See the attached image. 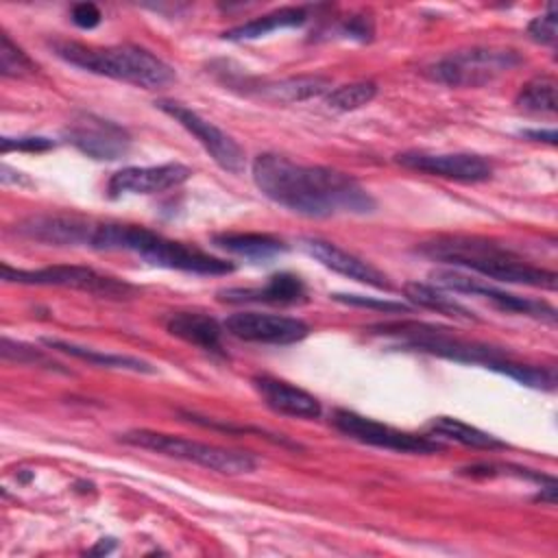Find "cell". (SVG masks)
Returning <instances> with one entry per match:
<instances>
[{
    "label": "cell",
    "mask_w": 558,
    "mask_h": 558,
    "mask_svg": "<svg viewBox=\"0 0 558 558\" xmlns=\"http://www.w3.org/2000/svg\"><path fill=\"white\" fill-rule=\"evenodd\" d=\"M0 41H2L0 44V72H2V76H24V74L35 72L33 59L22 48H17L7 33H2Z\"/></svg>",
    "instance_id": "cell-29"
},
{
    "label": "cell",
    "mask_w": 558,
    "mask_h": 558,
    "mask_svg": "<svg viewBox=\"0 0 558 558\" xmlns=\"http://www.w3.org/2000/svg\"><path fill=\"white\" fill-rule=\"evenodd\" d=\"M301 246L303 251L314 257L316 262H320L325 268L338 272V275H344L353 281H360V283H366V286H373L377 290H390V281L388 277L377 270L373 264L364 262L362 257L340 248L338 244L329 242V240H323V238H303L301 240Z\"/></svg>",
    "instance_id": "cell-17"
},
{
    "label": "cell",
    "mask_w": 558,
    "mask_h": 558,
    "mask_svg": "<svg viewBox=\"0 0 558 558\" xmlns=\"http://www.w3.org/2000/svg\"><path fill=\"white\" fill-rule=\"evenodd\" d=\"M377 96V85L371 81H355L340 85L327 94V105L338 111H353L368 105Z\"/></svg>",
    "instance_id": "cell-28"
},
{
    "label": "cell",
    "mask_w": 558,
    "mask_h": 558,
    "mask_svg": "<svg viewBox=\"0 0 558 558\" xmlns=\"http://www.w3.org/2000/svg\"><path fill=\"white\" fill-rule=\"evenodd\" d=\"M100 20H102V13L92 2H81V4L72 7V22L78 28H94L100 24Z\"/></svg>",
    "instance_id": "cell-34"
},
{
    "label": "cell",
    "mask_w": 558,
    "mask_h": 558,
    "mask_svg": "<svg viewBox=\"0 0 558 558\" xmlns=\"http://www.w3.org/2000/svg\"><path fill=\"white\" fill-rule=\"evenodd\" d=\"M556 105V78L547 74L530 78L517 94V107L527 113H554Z\"/></svg>",
    "instance_id": "cell-27"
},
{
    "label": "cell",
    "mask_w": 558,
    "mask_h": 558,
    "mask_svg": "<svg viewBox=\"0 0 558 558\" xmlns=\"http://www.w3.org/2000/svg\"><path fill=\"white\" fill-rule=\"evenodd\" d=\"M307 20V13L303 9L296 7H283L277 11H270L266 15H259L246 24H240L231 31L225 33V39L231 41H242V39H257L264 37L277 28H292V26H301Z\"/></svg>",
    "instance_id": "cell-25"
},
{
    "label": "cell",
    "mask_w": 558,
    "mask_h": 558,
    "mask_svg": "<svg viewBox=\"0 0 558 558\" xmlns=\"http://www.w3.org/2000/svg\"><path fill=\"white\" fill-rule=\"evenodd\" d=\"M397 161L403 168L425 172L432 177H442L460 183H480L490 179L493 163L475 153H425L410 150L399 153Z\"/></svg>",
    "instance_id": "cell-12"
},
{
    "label": "cell",
    "mask_w": 558,
    "mask_h": 558,
    "mask_svg": "<svg viewBox=\"0 0 558 558\" xmlns=\"http://www.w3.org/2000/svg\"><path fill=\"white\" fill-rule=\"evenodd\" d=\"M333 301H340L344 305H353V307H368V310H377L384 314H408L412 307L401 303V301H388V299H373V296H362V294H331Z\"/></svg>",
    "instance_id": "cell-30"
},
{
    "label": "cell",
    "mask_w": 558,
    "mask_h": 558,
    "mask_svg": "<svg viewBox=\"0 0 558 558\" xmlns=\"http://www.w3.org/2000/svg\"><path fill=\"white\" fill-rule=\"evenodd\" d=\"M255 187L275 205L307 218L362 216L375 211V198L351 174L262 153L251 163Z\"/></svg>",
    "instance_id": "cell-1"
},
{
    "label": "cell",
    "mask_w": 558,
    "mask_h": 558,
    "mask_svg": "<svg viewBox=\"0 0 558 558\" xmlns=\"http://www.w3.org/2000/svg\"><path fill=\"white\" fill-rule=\"evenodd\" d=\"M98 222L85 220L74 214H39L28 216L15 231L28 240L54 246H89Z\"/></svg>",
    "instance_id": "cell-15"
},
{
    "label": "cell",
    "mask_w": 558,
    "mask_h": 558,
    "mask_svg": "<svg viewBox=\"0 0 558 558\" xmlns=\"http://www.w3.org/2000/svg\"><path fill=\"white\" fill-rule=\"evenodd\" d=\"M120 440L137 449H148L168 458L194 462L203 469H209L222 475H244L257 466V460L248 451H235V449L190 440V438H181L163 432H153V429H131V432H124Z\"/></svg>",
    "instance_id": "cell-6"
},
{
    "label": "cell",
    "mask_w": 558,
    "mask_h": 558,
    "mask_svg": "<svg viewBox=\"0 0 558 558\" xmlns=\"http://www.w3.org/2000/svg\"><path fill=\"white\" fill-rule=\"evenodd\" d=\"M222 327L238 340L259 344H292L310 333V325L301 318L262 312H235L225 318Z\"/></svg>",
    "instance_id": "cell-11"
},
{
    "label": "cell",
    "mask_w": 558,
    "mask_h": 558,
    "mask_svg": "<svg viewBox=\"0 0 558 558\" xmlns=\"http://www.w3.org/2000/svg\"><path fill=\"white\" fill-rule=\"evenodd\" d=\"M155 105L166 116H170L174 122H179L190 135H194L198 140V144L209 153V157L225 172H231V174L244 172V166H246L244 150L231 135H227L214 122L205 120L201 113H196L194 109H190L177 100H157Z\"/></svg>",
    "instance_id": "cell-10"
},
{
    "label": "cell",
    "mask_w": 558,
    "mask_h": 558,
    "mask_svg": "<svg viewBox=\"0 0 558 558\" xmlns=\"http://www.w3.org/2000/svg\"><path fill=\"white\" fill-rule=\"evenodd\" d=\"M192 170L183 163H159V166H129L111 174L107 190L109 196L122 194H155L177 187L190 179Z\"/></svg>",
    "instance_id": "cell-16"
},
{
    "label": "cell",
    "mask_w": 558,
    "mask_h": 558,
    "mask_svg": "<svg viewBox=\"0 0 558 558\" xmlns=\"http://www.w3.org/2000/svg\"><path fill=\"white\" fill-rule=\"evenodd\" d=\"M375 333L392 336L401 342V347L423 351L429 355L447 357L462 364H477L490 371H497L501 375H508L517 379L519 384L532 386V388H554L556 379L554 373L530 366L523 362H517L508 351H501L497 347L458 338L445 327L416 323V320H397V323H379L373 327Z\"/></svg>",
    "instance_id": "cell-2"
},
{
    "label": "cell",
    "mask_w": 558,
    "mask_h": 558,
    "mask_svg": "<svg viewBox=\"0 0 558 558\" xmlns=\"http://www.w3.org/2000/svg\"><path fill=\"white\" fill-rule=\"evenodd\" d=\"M521 63L510 48H469L445 54L427 68V76L449 87H482Z\"/></svg>",
    "instance_id": "cell-7"
},
{
    "label": "cell",
    "mask_w": 558,
    "mask_h": 558,
    "mask_svg": "<svg viewBox=\"0 0 558 558\" xmlns=\"http://www.w3.org/2000/svg\"><path fill=\"white\" fill-rule=\"evenodd\" d=\"M403 292H405V299L416 307L432 310L436 314H442V316H449V318H456V320H462V323H477L480 320L469 307H464L453 296H447L445 292L436 290L434 286L410 281V283L403 286Z\"/></svg>",
    "instance_id": "cell-23"
},
{
    "label": "cell",
    "mask_w": 558,
    "mask_h": 558,
    "mask_svg": "<svg viewBox=\"0 0 558 558\" xmlns=\"http://www.w3.org/2000/svg\"><path fill=\"white\" fill-rule=\"evenodd\" d=\"M342 33L357 39V41H368L373 37V22L371 17L366 15H355V17H349L344 24H342Z\"/></svg>",
    "instance_id": "cell-35"
},
{
    "label": "cell",
    "mask_w": 558,
    "mask_h": 558,
    "mask_svg": "<svg viewBox=\"0 0 558 558\" xmlns=\"http://www.w3.org/2000/svg\"><path fill=\"white\" fill-rule=\"evenodd\" d=\"M65 140L92 159L113 161L126 155L131 140L129 133L105 118L81 113L65 129Z\"/></svg>",
    "instance_id": "cell-14"
},
{
    "label": "cell",
    "mask_w": 558,
    "mask_h": 558,
    "mask_svg": "<svg viewBox=\"0 0 558 558\" xmlns=\"http://www.w3.org/2000/svg\"><path fill=\"white\" fill-rule=\"evenodd\" d=\"M214 244L244 259H268L286 251V244L268 233H218L214 235Z\"/></svg>",
    "instance_id": "cell-24"
},
{
    "label": "cell",
    "mask_w": 558,
    "mask_h": 558,
    "mask_svg": "<svg viewBox=\"0 0 558 558\" xmlns=\"http://www.w3.org/2000/svg\"><path fill=\"white\" fill-rule=\"evenodd\" d=\"M429 432L434 436L460 442L464 447L484 449V451H495V449H506L508 447L497 436H493V434H488L484 429H477V427H473L469 423H462V421H458L453 416H438V418H434L429 423Z\"/></svg>",
    "instance_id": "cell-26"
},
{
    "label": "cell",
    "mask_w": 558,
    "mask_h": 558,
    "mask_svg": "<svg viewBox=\"0 0 558 558\" xmlns=\"http://www.w3.org/2000/svg\"><path fill=\"white\" fill-rule=\"evenodd\" d=\"M52 50L63 61L92 74L124 81L144 89H159L174 81V70L140 46H85L78 41H52Z\"/></svg>",
    "instance_id": "cell-5"
},
{
    "label": "cell",
    "mask_w": 558,
    "mask_h": 558,
    "mask_svg": "<svg viewBox=\"0 0 558 558\" xmlns=\"http://www.w3.org/2000/svg\"><path fill=\"white\" fill-rule=\"evenodd\" d=\"M432 279L447 288V290H456V292H466L471 296H484L490 303H495L499 310L510 312V314H523V316H532V318H541L547 323H556V310L545 303V301H536V299H527V296H519L506 290H499L495 286H488L480 279H473L460 270H434Z\"/></svg>",
    "instance_id": "cell-13"
},
{
    "label": "cell",
    "mask_w": 558,
    "mask_h": 558,
    "mask_svg": "<svg viewBox=\"0 0 558 558\" xmlns=\"http://www.w3.org/2000/svg\"><path fill=\"white\" fill-rule=\"evenodd\" d=\"M2 357L4 360H13V362H20V364H44L48 368H54L57 364H52L41 351H35L33 347L28 344H22V342H15L11 338H2Z\"/></svg>",
    "instance_id": "cell-31"
},
{
    "label": "cell",
    "mask_w": 558,
    "mask_h": 558,
    "mask_svg": "<svg viewBox=\"0 0 558 558\" xmlns=\"http://www.w3.org/2000/svg\"><path fill=\"white\" fill-rule=\"evenodd\" d=\"M54 142L48 137H2V153H11V150H31V153H41L52 148Z\"/></svg>",
    "instance_id": "cell-33"
},
{
    "label": "cell",
    "mask_w": 558,
    "mask_h": 558,
    "mask_svg": "<svg viewBox=\"0 0 558 558\" xmlns=\"http://www.w3.org/2000/svg\"><path fill=\"white\" fill-rule=\"evenodd\" d=\"M113 547H116L113 538H100V543L89 554H109Z\"/></svg>",
    "instance_id": "cell-37"
},
{
    "label": "cell",
    "mask_w": 558,
    "mask_h": 558,
    "mask_svg": "<svg viewBox=\"0 0 558 558\" xmlns=\"http://www.w3.org/2000/svg\"><path fill=\"white\" fill-rule=\"evenodd\" d=\"M253 386L262 401L277 414L294 416V418H318L320 416V403L314 395L277 379L272 375H257L253 377Z\"/></svg>",
    "instance_id": "cell-18"
},
{
    "label": "cell",
    "mask_w": 558,
    "mask_h": 558,
    "mask_svg": "<svg viewBox=\"0 0 558 558\" xmlns=\"http://www.w3.org/2000/svg\"><path fill=\"white\" fill-rule=\"evenodd\" d=\"M89 248L96 251H126L153 266L183 270L192 275H227L233 272V264L214 257L185 242L170 240L140 225H96Z\"/></svg>",
    "instance_id": "cell-4"
},
{
    "label": "cell",
    "mask_w": 558,
    "mask_h": 558,
    "mask_svg": "<svg viewBox=\"0 0 558 558\" xmlns=\"http://www.w3.org/2000/svg\"><path fill=\"white\" fill-rule=\"evenodd\" d=\"M331 423L336 425V429H340L344 436H349L357 442L379 447V449H388V451H397V453L427 456V453H436V451L445 449V445L438 438L429 436V434L403 432V429L384 425L379 421H373L368 416H362L357 412H351V410L333 412Z\"/></svg>",
    "instance_id": "cell-9"
},
{
    "label": "cell",
    "mask_w": 558,
    "mask_h": 558,
    "mask_svg": "<svg viewBox=\"0 0 558 558\" xmlns=\"http://www.w3.org/2000/svg\"><path fill=\"white\" fill-rule=\"evenodd\" d=\"M251 89H255L259 98L270 102H296V100H307L312 96L325 94L327 89H331V83L325 76H290V78L262 83Z\"/></svg>",
    "instance_id": "cell-22"
},
{
    "label": "cell",
    "mask_w": 558,
    "mask_h": 558,
    "mask_svg": "<svg viewBox=\"0 0 558 558\" xmlns=\"http://www.w3.org/2000/svg\"><path fill=\"white\" fill-rule=\"evenodd\" d=\"M44 344L48 349H54L59 353L72 355L76 360L96 364V366H105V368H120V371H133V373H155V366L146 360L133 357V355H120V353H105L92 347H83L76 342H68V340H59V338H44Z\"/></svg>",
    "instance_id": "cell-21"
},
{
    "label": "cell",
    "mask_w": 558,
    "mask_h": 558,
    "mask_svg": "<svg viewBox=\"0 0 558 558\" xmlns=\"http://www.w3.org/2000/svg\"><path fill=\"white\" fill-rule=\"evenodd\" d=\"M527 33L534 41H541V44H547L551 46L556 41V33H558V15H556V7L549 4L547 13L534 17L527 26Z\"/></svg>",
    "instance_id": "cell-32"
},
{
    "label": "cell",
    "mask_w": 558,
    "mask_h": 558,
    "mask_svg": "<svg viewBox=\"0 0 558 558\" xmlns=\"http://www.w3.org/2000/svg\"><path fill=\"white\" fill-rule=\"evenodd\" d=\"M220 301L227 303H272V305H294L307 299L305 283L292 272H277L268 277L262 288H225L218 292Z\"/></svg>",
    "instance_id": "cell-19"
},
{
    "label": "cell",
    "mask_w": 558,
    "mask_h": 558,
    "mask_svg": "<svg viewBox=\"0 0 558 558\" xmlns=\"http://www.w3.org/2000/svg\"><path fill=\"white\" fill-rule=\"evenodd\" d=\"M527 140L534 142H545V144H556V131L554 129H527L521 133Z\"/></svg>",
    "instance_id": "cell-36"
},
{
    "label": "cell",
    "mask_w": 558,
    "mask_h": 558,
    "mask_svg": "<svg viewBox=\"0 0 558 558\" xmlns=\"http://www.w3.org/2000/svg\"><path fill=\"white\" fill-rule=\"evenodd\" d=\"M2 279L7 283H22V286L72 288V290H83L89 294L111 296V299H122L133 290L129 283L116 277L102 275L87 266H70V264L46 266L35 270H24V268H13L9 264H2Z\"/></svg>",
    "instance_id": "cell-8"
},
{
    "label": "cell",
    "mask_w": 558,
    "mask_h": 558,
    "mask_svg": "<svg viewBox=\"0 0 558 558\" xmlns=\"http://www.w3.org/2000/svg\"><path fill=\"white\" fill-rule=\"evenodd\" d=\"M418 253L445 262L451 266L469 268L486 279L504 281V283H521L543 290H556V272L534 266L519 257L514 251L499 246L495 242L482 238H466V235H445L432 242H423Z\"/></svg>",
    "instance_id": "cell-3"
},
{
    "label": "cell",
    "mask_w": 558,
    "mask_h": 558,
    "mask_svg": "<svg viewBox=\"0 0 558 558\" xmlns=\"http://www.w3.org/2000/svg\"><path fill=\"white\" fill-rule=\"evenodd\" d=\"M166 329L170 336L181 338L187 344H194L209 353H225L222 351V333L225 327L201 312H174L166 318Z\"/></svg>",
    "instance_id": "cell-20"
}]
</instances>
